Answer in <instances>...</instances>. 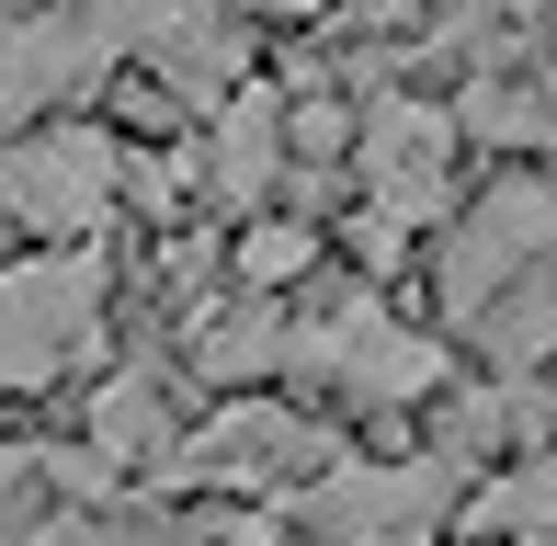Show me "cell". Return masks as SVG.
<instances>
[{
	"label": "cell",
	"instance_id": "6da1fadb",
	"mask_svg": "<svg viewBox=\"0 0 557 546\" xmlns=\"http://www.w3.org/2000/svg\"><path fill=\"white\" fill-rule=\"evenodd\" d=\"M285 364L319 376V387H342L352 410H421V399H444V376H455L444 342L410 331V319H387L375 285H342V296H319L308 319H285Z\"/></svg>",
	"mask_w": 557,
	"mask_h": 546
},
{
	"label": "cell",
	"instance_id": "7a4b0ae2",
	"mask_svg": "<svg viewBox=\"0 0 557 546\" xmlns=\"http://www.w3.org/2000/svg\"><path fill=\"white\" fill-rule=\"evenodd\" d=\"M546 273H557V171H500V183L444 228L433 296H444L455 331H478L512 285H546Z\"/></svg>",
	"mask_w": 557,
	"mask_h": 546
},
{
	"label": "cell",
	"instance_id": "3957f363",
	"mask_svg": "<svg viewBox=\"0 0 557 546\" xmlns=\"http://www.w3.org/2000/svg\"><path fill=\"white\" fill-rule=\"evenodd\" d=\"M455 501H467V467L421 444V456H342L331 479L296 489V524L308 546H433Z\"/></svg>",
	"mask_w": 557,
	"mask_h": 546
},
{
	"label": "cell",
	"instance_id": "277c9868",
	"mask_svg": "<svg viewBox=\"0 0 557 546\" xmlns=\"http://www.w3.org/2000/svg\"><path fill=\"white\" fill-rule=\"evenodd\" d=\"M114 171H125V137H103V126H35V137L0 148V216L35 228L46 251H91L103 216L125 206Z\"/></svg>",
	"mask_w": 557,
	"mask_h": 546
},
{
	"label": "cell",
	"instance_id": "5b68a950",
	"mask_svg": "<svg viewBox=\"0 0 557 546\" xmlns=\"http://www.w3.org/2000/svg\"><path fill=\"white\" fill-rule=\"evenodd\" d=\"M125 69V12L114 0H46V12L0 23V137H35V114L91 103Z\"/></svg>",
	"mask_w": 557,
	"mask_h": 546
},
{
	"label": "cell",
	"instance_id": "8992f818",
	"mask_svg": "<svg viewBox=\"0 0 557 546\" xmlns=\"http://www.w3.org/2000/svg\"><path fill=\"white\" fill-rule=\"evenodd\" d=\"M103 331V251H35L0 273V387H58Z\"/></svg>",
	"mask_w": 557,
	"mask_h": 546
},
{
	"label": "cell",
	"instance_id": "52a82bcc",
	"mask_svg": "<svg viewBox=\"0 0 557 546\" xmlns=\"http://www.w3.org/2000/svg\"><path fill=\"white\" fill-rule=\"evenodd\" d=\"M342 456H352V444L319 433V421H296V410H273V399H227L206 433L171 444L160 479L171 489H308V479H331Z\"/></svg>",
	"mask_w": 557,
	"mask_h": 546
},
{
	"label": "cell",
	"instance_id": "ba28073f",
	"mask_svg": "<svg viewBox=\"0 0 557 546\" xmlns=\"http://www.w3.org/2000/svg\"><path fill=\"white\" fill-rule=\"evenodd\" d=\"M352 171H364V216H387L398 239L433 228L455 206V103L375 91V103L352 114Z\"/></svg>",
	"mask_w": 557,
	"mask_h": 546
},
{
	"label": "cell",
	"instance_id": "9c48e42d",
	"mask_svg": "<svg viewBox=\"0 0 557 546\" xmlns=\"http://www.w3.org/2000/svg\"><path fill=\"white\" fill-rule=\"evenodd\" d=\"M194 183H206L216 206H262V194L285 183V91L273 80H239L216 103L206 148H194Z\"/></svg>",
	"mask_w": 557,
	"mask_h": 546
},
{
	"label": "cell",
	"instance_id": "30bf717a",
	"mask_svg": "<svg viewBox=\"0 0 557 546\" xmlns=\"http://www.w3.org/2000/svg\"><path fill=\"white\" fill-rule=\"evenodd\" d=\"M455 512H467V535H490V546L557 535V456H523V467H500V479H478Z\"/></svg>",
	"mask_w": 557,
	"mask_h": 546
},
{
	"label": "cell",
	"instance_id": "8fae6325",
	"mask_svg": "<svg viewBox=\"0 0 557 546\" xmlns=\"http://www.w3.org/2000/svg\"><path fill=\"white\" fill-rule=\"evenodd\" d=\"M91 456L103 467H171V410H160V376H114L91 399Z\"/></svg>",
	"mask_w": 557,
	"mask_h": 546
},
{
	"label": "cell",
	"instance_id": "7c38bea8",
	"mask_svg": "<svg viewBox=\"0 0 557 546\" xmlns=\"http://www.w3.org/2000/svg\"><path fill=\"white\" fill-rule=\"evenodd\" d=\"M273 364H285V308H273V296H250V308H227V319H194V376L250 387V376H273Z\"/></svg>",
	"mask_w": 557,
	"mask_h": 546
},
{
	"label": "cell",
	"instance_id": "4fadbf2b",
	"mask_svg": "<svg viewBox=\"0 0 557 546\" xmlns=\"http://www.w3.org/2000/svg\"><path fill=\"white\" fill-rule=\"evenodd\" d=\"M478 353H490V376H535V364H557V273H546V285H512L490 319H478Z\"/></svg>",
	"mask_w": 557,
	"mask_h": 546
},
{
	"label": "cell",
	"instance_id": "5bb4252c",
	"mask_svg": "<svg viewBox=\"0 0 557 546\" xmlns=\"http://www.w3.org/2000/svg\"><path fill=\"white\" fill-rule=\"evenodd\" d=\"M308 262H319V228H308V216H250V228H239V251H227V273H239L250 296L296 285Z\"/></svg>",
	"mask_w": 557,
	"mask_h": 546
},
{
	"label": "cell",
	"instance_id": "9a60e30c",
	"mask_svg": "<svg viewBox=\"0 0 557 546\" xmlns=\"http://www.w3.org/2000/svg\"><path fill=\"white\" fill-rule=\"evenodd\" d=\"M114 183H125V206L171 216V206L194 194V160H183V148H125V171H114Z\"/></svg>",
	"mask_w": 557,
	"mask_h": 546
},
{
	"label": "cell",
	"instance_id": "2e32d148",
	"mask_svg": "<svg viewBox=\"0 0 557 546\" xmlns=\"http://www.w3.org/2000/svg\"><path fill=\"white\" fill-rule=\"evenodd\" d=\"M46 546H171L160 524H81V512H58V535Z\"/></svg>",
	"mask_w": 557,
	"mask_h": 546
},
{
	"label": "cell",
	"instance_id": "e0dca14e",
	"mask_svg": "<svg viewBox=\"0 0 557 546\" xmlns=\"http://www.w3.org/2000/svg\"><path fill=\"white\" fill-rule=\"evenodd\" d=\"M523 91H535V126H546V148H557V58H546L535 80H523Z\"/></svg>",
	"mask_w": 557,
	"mask_h": 546
},
{
	"label": "cell",
	"instance_id": "ac0fdd59",
	"mask_svg": "<svg viewBox=\"0 0 557 546\" xmlns=\"http://www.w3.org/2000/svg\"><path fill=\"white\" fill-rule=\"evenodd\" d=\"M216 12H285V23H308V12H331V0H216Z\"/></svg>",
	"mask_w": 557,
	"mask_h": 546
},
{
	"label": "cell",
	"instance_id": "d6986e66",
	"mask_svg": "<svg viewBox=\"0 0 557 546\" xmlns=\"http://www.w3.org/2000/svg\"><path fill=\"white\" fill-rule=\"evenodd\" d=\"M23 12H46V0H0V23H23Z\"/></svg>",
	"mask_w": 557,
	"mask_h": 546
},
{
	"label": "cell",
	"instance_id": "ffe728a7",
	"mask_svg": "<svg viewBox=\"0 0 557 546\" xmlns=\"http://www.w3.org/2000/svg\"><path fill=\"white\" fill-rule=\"evenodd\" d=\"M387 12H444V0H387Z\"/></svg>",
	"mask_w": 557,
	"mask_h": 546
}]
</instances>
